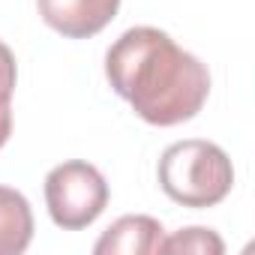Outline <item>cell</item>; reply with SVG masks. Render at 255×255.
Returning a JSON list of instances; mask_svg holds the SVG:
<instances>
[{
    "label": "cell",
    "mask_w": 255,
    "mask_h": 255,
    "mask_svg": "<svg viewBox=\"0 0 255 255\" xmlns=\"http://www.w3.org/2000/svg\"><path fill=\"white\" fill-rule=\"evenodd\" d=\"M159 186L171 201L204 210L228 198L234 186V168L219 144L186 138L165 147L159 159Z\"/></svg>",
    "instance_id": "2"
},
{
    "label": "cell",
    "mask_w": 255,
    "mask_h": 255,
    "mask_svg": "<svg viewBox=\"0 0 255 255\" xmlns=\"http://www.w3.org/2000/svg\"><path fill=\"white\" fill-rule=\"evenodd\" d=\"M36 9L60 36L90 39L114 21L120 0H36Z\"/></svg>",
    "instance_id": "4"
},
{
    "label": "cell",
    "mask_w": 255,
    "mask_h": 255,
    "mask_svg": "<svg viewBox=\"0 0 255 255\" xmlns=\"http://www.w3.org/2000/svg\"><path fill=\"white\" fill-rule=\"evenodd\" d=\"M165 228L153 216H120L102 231L93 252L96 255H156L162 252Z\"/></svg>",
    "instance_id": "5"
},
{
    "label": "cell",
    "mask_w": 255,
    "mask_h": 255,
    "mask_svg": "<svg viewBox=\"0 0 255 255\" xmlns=\"http://www.w3.org/2000/svg\"><path fill=\"white\" fill-rule=\"evenodd\" d=\"M15 54L9 45L0 42V147H3L12 135V93H15Z\"/></svg>",
    "instance_id": "8"
},
{
    "label": "cell",
    "mask_w": 255,
    "mask_h": 255,
    "mask_svg": "<svg viewBox=\"0 0 255 255\" xmlns=\"http://www.w3.org/2000/svg\"><path fill=\"white\" fill-rule=\"evenodd\" d=\"M105 75L120 99L150 126L192 120L210 96L207 66L159 27H129L105 54Z\"/></svg>",
    "instance_id": "1"
},
{
    "label": "cell",
    "mask_w": 255,
    "mask_h": 255,
    "mask_svg": "<svg viewBox=\"0 0 255 255\" xmlns=\"http://www.w3.org/2000/svg\"><path fill=\"white\" fill-rule=\"evenodd\" d=\"M162 252H183V255H222V252H225V243L219 240L216 231L201 228V225H192V228H183V231L165 237V240H162Z\"/></svg>",
    "instance_id": "7"
},
{
    "label": "cell",
    "mask_w": 255,
    "mask_h": 255,
    "mask_svg": "<svg viewBox=\"0 0 255 255\" xmlns=\"http://www.w3.org/2000/svg\"><path fill=\"white\" fill-rule=\"evenodd\" d=\"M48 216L63 231H81L99 219L108 204V183L90 162L72 159L48 171L45 177Z\"/></svg>",
    "instance_id": "3"
},
{
    "label": "cell",
    "mask_w": 255,
    "mask_h": 255,
    "mask_svg": "<svg viewBox=\"0 0 255 255\" xmlns=\"http://www.w3.org/2000/svg\"><path fill=\"white\" fill-rule=\"evenodd\" d=\"M33 240L30 201L9 186H0V255H21Z\"/></svg>",
    "instance_id": "6"
}]
</instances>
